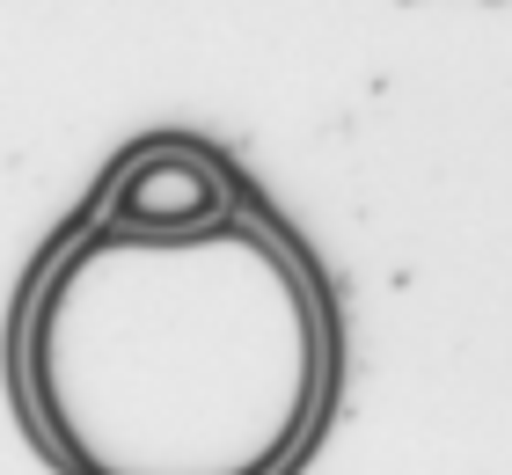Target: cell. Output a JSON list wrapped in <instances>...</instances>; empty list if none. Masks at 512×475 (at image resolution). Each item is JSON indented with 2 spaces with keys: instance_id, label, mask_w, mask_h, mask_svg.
Returning a JSON list of instances; mask_svg holds the SVG:
<instances>
[{
  "instance_id": "6da1fadb",
  "label": "cell",
  "mask_w": 512,
  "mask_h": 475,
  "mask_svg": "<svg viewBox=\"0 0 512 475\" xmlns=\"http://www.w3.org/2000/svg\"><path fill=\"white\" fill-rule=\"evenodd\" d=\"M22 395L66 475H286L330 402V322L249 212L81 234L37 285Z\"/></svg>"
},
{
  "instance_id": "7a4b0ae2",
  "label": "cell",
  "mask_w": 512,
  "mask_h": 475,
  "mask_svg": "<svg viewBox=\"0 0 512 475\" xmlns=\"http://www.w3.org/2000/svg\"><path fill=\"white\" fill-rule=\"evenodd\" d=\"M227 183L213 176V161H198L191 147H154L125 161V176L110 183L103 227L110 234H147V242H169V234H198L227 220Z\"/></svg>"
}]
</instances>
